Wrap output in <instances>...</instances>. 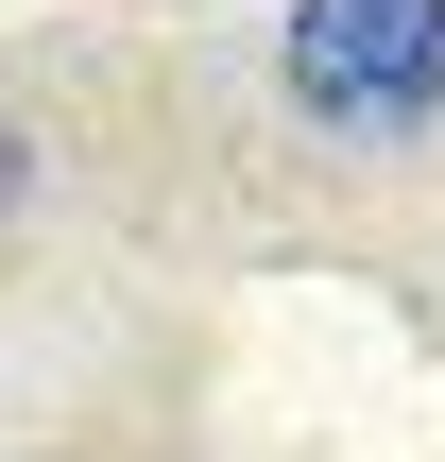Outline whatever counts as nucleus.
<instances>
[{
    "mask_svg": "<svg viewBox=\"0 0 445 462\" xmlns=\"http://www.w3.org/2000/svg\"><path fill=\"white\" fill-rule=\"evenodd\" d=\"M292 103L343 137H394L445 103V0H292Z\"/></svg>",
    "mask_w": 445,
    "mask_h": 462,
    "instance_id": "nucleus-1",
    "label": "nucleus"
},
{
    "mask_svg": "<svg viewBox=\"0 0 445 462\" xmlns=\"http://www.w3.org/2000/svg\"><path fill=\"white\" fill-rule=\"evenodd\" d=\"M0 206H17V120H0Z\"/></svg>",
    "mask_w": 445,
    "mask_h": 462,
    "instance_id": "nucleus-2",
    "label": "nucleus"
}]
</instances>
